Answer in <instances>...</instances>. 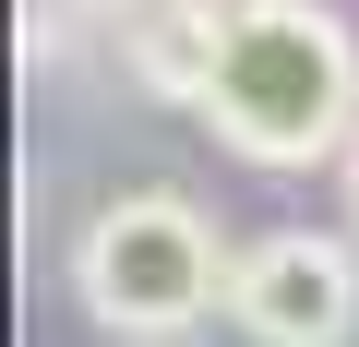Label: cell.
<instances>
[{
	"mask_svg": "<svg viewBox=\"0 0 359 347\" xmlns=\"http://www.w3.org/2000/svg\"><path fill=\"white\" fill-rule=\"evenodd\" d=\"M192 120L240 168H347V144H359V36L323 0H240Z\"/></svg>",
	"mask_w": 359,
	"mask_h": 347,
	"instance_id": "cell-1",
	"label": "cell"
},
{
	"mask_svg": "<svg viewBox=\"0 0 359 347\" xmlns=\"http://www.w3.org/2000/svg\"><path fill=\"white\" fill-rule=\"evenodd\" d=\"M335 192H347V216H359V144H347V168H335Z\"/></svg>",
	"mask_w": 359,
	"mask_h": 347,
	"instance_id": "cell-5",
	"label": "cell"
},
{
	"mask_svg": "<svg viewBox=\"0 0 359 347\" xmlns=\"http://www.w3.org/2000/svg\"><path fill=\"white\" fill-rule=\"evenodd\" d=\"M228 228L192 204V192H108L84 228H72V299L96 335L120 347H180L228 311Z\"/></svg>",
	"mask_w": 359,
	"mask_h": 347,
	"instance_id": "cell-2",
	"label": "cell"
},
{
	"mask_svg": "<svg viewBox=\"0 0 359 347\" xmlns=\"http://www.w3.org/2000/svg\"><path fill=\"white\" fill-rule=\"evenodd\" d=\"M228 323L252 347H347L359 335V252L335 228H264V240H240Z\"/></svg>",
	"mask_w": 359,
	"mask_h": 347,
	"instance_id": "cell-3",
	"label": "cell"
},
{
	"mask_svg": "<svg viewBox=\"0 0 359 347\" xmlns=\"http://www.w3.org/2000/svg\"><path fill=\"white\" fill-rule=\"evenodd\" d=\"M72 13H96V25H120V13H132V0H72Z\"/></svg>",
	"mask_w": 359,
	"mask_h": 347,
	"instance_id": "cell-6",
	"label": "cell"
},
{
	"mask_svg": "<svg viewBox=\"0 0 359 347\" xmlns=\"http://www.w3.org/2000/svg\"><path fill=\"white\" fill-rule=\"evenodd\" d=\"M228 13H240V0H132V13L108 25L120 84H132V96H156V108H204L216 48H228Z\"/></svg>",
	"mask_w": 359,
	"mask_h": 347,
	"instance_id": "cell-4",
	"label": "cell"
}]
</instances>
